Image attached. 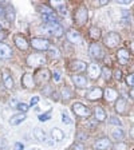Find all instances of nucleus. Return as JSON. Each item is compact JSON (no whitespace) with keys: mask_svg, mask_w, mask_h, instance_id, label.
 I'll return each mask as SVG.
<instances>
[{"mask_svg":"<svg viewBox=\"0 0 134 150\" xmlns=\"http://www.w3.org/2000/svg\"><path fill=\"white\" fill-rule=\"evenodd\" d=\"M27 64L31 67H38V66L46 64V58L42 54H32L27 58Z\"/></svg>","mask_w":134,"mask_h":150,"instance_id":"f257e3e1","label":"nucleus"},{"mask_svg":"<svg viewBox=\"0 0 134 150\" xmlns=\"http://www.w3.org/2000/svg\"><path fill=\"white\" fill-rule=\"evenodd\" d=\"M31 46L34 47V48H36V50L44 51V50H48L51 47V44L47 39H43V38H32Z\"/></svg>","mask_w":134,"mask_h":150,"instance_id":"f03ea898","label":"nucleus"},{"mask_svg":"<svg viewBox=\"0 0 134 150\" xmlns=\"http://www.w3.org/2000/svg\"><path fill=\"white\" fill-rule=\"evenodd\" d=\"M121 43V38L117 32H110L107 34V36L105 38V46L109 47V48H114L117 47L118 44Z\"/></svg>","mask_w":134,"mask_h":150,"instance_id":"7ed1b4c3","label":"nucleus"},{"mask_svg":"<svg viewBox=\"0 0 134 150\" xmlns=\"http://www.w3.org/2000/svg\"><path fill=\"white\" fill-rule=\"evenodd\" d=\"M72 111H74L75 115H78V117H89L91 114L90 109L79 102H75L74 105H72Z\"/></svg>","mask_w":134,"mask_h":150,"instance_id":"20e7f679","label":"nucleus"},{"mask_svg":"<svg viewBox=\"0 0 134 150\" xmlns=\"http://www.w3.org/2000/svg\"><path fill=\"white\" fill-rule=\"evenodd\" d=\"M47 31L50 32V34H52V35H55V36H62L63 35V27L59 24V23H48L47 24V28H46Z\"/></svg>","mask_w":134,"mask_h":150,"instance_id":"39448f33","label":"nucleus"},{"mask_svg":"<svg viewBox=\"0 0 134 150\" xmlns=\"http://www.w3.org/2000/svg\"><path fill=\"white\" fill-rule=\"evenodd\" d=\"M75 19H77V22H78L79 24H84L89 19L87 8H86V7H81V8L77 11V13H75Z\"/></svg>","mask_w":134,"mask_h":150,"instance_id":"423d86ee","label":"nucleus"},{"mask_svg":"<svg viewBox=\"0 0 134 150\" xmlns=\"http://www.w3.org/2000/svg\"><path fill=\"white\" fill-rule=\"evenodd\" d=\"M48 79H50V71L46 69L38 71L36 75H35V83H38V84L44 83V82H47Z\"/></svg>","mask_w":134,"mask_h":150,"instance_id":"0eeeda50","label":"nucleus"},{"mask_svg":"<svg viewBox=\"0 0 134 150\" xmlns=\"http://www.w3.org/2000/svg\"><path fill=\"white\" fill-rule=\"evenodd\" d=\"M89 54H90L93 58H95V59H101L103 52H102V48H101V46L98 43H91L90 48H89Z\"/></svg>","mask_w":134,"mask_h":150,"instance_id":"6e6552de","label":"nucleus"},{"mask_svg":"<svg viewBox=\"0 0 134 150\" xmlns=\"http://www.w3.org/2000/svg\"><path fill=\"white\" fill-rule=\"evenodd\" d=\"M22 86L24 88H32L35 86V78L32 76V74H24L22 76Z\"/></svg>","mask_w":134,"mask_h":150,"instance_id":"1a4fd4ad","label":"nucleus"},{"mask_svg":"<svg viewBox=\"0 0 134 150\" xmlns=\"http://www.w3.org/2000/svg\"><path fill=\"white\" fill-rule=\"evenodd\" d=\"M87 72L89 75H90V78L91 79H98L99 78V75H101V69H99V66L95 64V63H91V64L87 66Z\"/></svg>","mask_w":134,"mask_h":150,"instance_id":"9d476101","label":"nucleus"},{"mask_svg":"<svg viewBox=\"0 0 134 150\" xmlns=\"http://www.w3.org/2000/svg\"><path fill=\"white\" fill-rule=\"evenodd\" d=\"M67 39H69L71 43H75V44H81L82 43V38L79 35L78 31H75V30H70L67 32Z\"/></svg>","mask_w":134,"mask_h":150,"instance_id":"9b49d317","label":"nucleus"},{"mask_svg":"<svg viewBox=\"0 0 134 150\" xmlns=\"http://www.w3.org/2000/svg\"><path fill=\"white\" fill-rule=\"evenodd\" d=\"M111 147V144H110V141L107 138H102V139L97 141L95 145H94V149L95 150H107Z\"/></svg>","mask_w":134,"mask_h":150,"instance_id":"f8f14e48","label":"nucleus"},{"mask_svg":"<svg viewBox=\"0 0 134 150\" xmlns=\"http://www.w3.org/2000/svg\"><path fill=\"white\" fill-rule=\"evenodd\" d=\"M72 82L75 83V86L79 88H83L87 86V79L83 75H72Z\"/></svg>","mask_w":134,"mask_h":150,"instance_id":"ddd939ff","label":"nucleus"},{"mask_svg":"<svg viewBox=\"0 0 134 150\" xmlns=\"http://www.w3.org/2000/svg\"><path fill=\"white\" fill-rule=\"evenodd\" d=\"M86 97H87V99H90V100H97V99H99L101 97H103V91H102V88L95 87L91 91H89Z\"/></svg>","mask_w":134,"mask_h":150,"instance_id":"4468645a","label":"nucleus"},{"mask_svg":"<svg viewBox=\"0 0 134 150\" xmlns=\"http://www.w3.org/2000/svg\"><path fill=\"white\" fill-rule=\"evenodd\" d=\"M1 74H3V83H4V86H6L7 88H12L13 87V79H12V76H11V74H9V71L4 69Z\"/></svg>","mask_w":134,"mask_h":150,"instance_id":"2eb2a0df","label":"nucleus"},{"mask_svg":"<svg viewBox=\"0 0 134 150\" xmlns=\"http://www.w3.org/2000/svg\"><path fill=\"white\" fill-rule=\"evenodd\" d=\"M12 55V50L7 44L0 43V59H8Z\"/></svg>","mask_w":134,"mask_h":150,"instance_id":"dca6fc26","label":"nucleus"},{"mask_svg":"<svg viewBox=\"0 0 134 150\" xmlns=\"http://www.w3.org/2000/svg\"><path fill=\"white\" fill-rule=\"evenodd\" d=\"M13 40H15V43H16V46L20 48V50H27L28 48V43H27V40H26V38L24 36H22V35H15V38H13Z\"/></svg>","mask_w":134,"mask_h":150,"instance_id":"f3484780","label":"nucleus"},{"mask_svg":"<svg viewBox=\"0 0 134 150\" xmlns=\"http://www.w3.org/2000/svg\"><path fill=\"white\" fill-rule=\"evenodd\" d=\"M70 69L72 71H77V72H81L83 70H86V63L82 62V60H72L71 64H70Z\"/></svg>","mask_w":134,"mask_h":150,"instance_id":"a211bd4d","label":"nucleus"},{"mask_svg":"<svg viewBox=\"0 0 134 150\" xmlns=\"http://www.w3.org/2000/svg\"><path fill=\"white\" fill-rule=\"evenodd\" d=\"M34 137L36 138L38 141H40V142H46L47 141V134H46V131H44L43 129L35 127L34 129Z\"/></svg>","mask_w":134,"mask_h":150,"instance_id":"6ab92c4d","label":"nucleus"},{"mask_svg":"<svg viewBox=\"0 0 134 150\" xmlns=\"http://www.w3.org/2000/svg\"><path fill=\"white\" fill-rule=\"evenodd\" d=\"M129 58H130L129 51L126 50V48H119V50H118V59H119V62H121L122 64H125V63L129 60Z\"/></svg>","mask_w":134,"mask_h":150,"instance_id":"aec40b11","label":"nucleus"},{"mask_svg":"<svg viewBox=\"0 0 134 150\" xmlns=\"http://www.w3.org/2000/svg\"><path fill=\"white\" fill-rule=\"evenodd\" d=\"M103 94H105V98H106L107 102H113V100H116L118 98V93L116 90H113V88H106Z\"/></svg>","mask_w":134,"mask_h":150,"instance_id":"412c9836","label":"nucleus"},{"mask_svg":"<svg viewBox=\"0 0 134 150\" xmlns=\"http://www.w3.org/2000/svg\"><path fill=\"white\" fill-rule=\"evenodd\" d=\"M24 121H26L24 114H16V115H13V117L9 118V123H11L12 126H18V125H20V123L24 122Z\"/></svg>","mask_w":134,"mask_h":150,"instance_id":"4be33fe9","label":"nucleus"},{"mask_svg":"<svg viewBox=\"0 0 134 150\" xmlns=\"http://www.w3.org/2000/svg\"><path fill=\"white\" fill-rule=\"evenodd\" d=\"M116 110L118 114H123L126 111V100L123 98H118L116 103Z\"/></svg>","mask_w":134,"mask_h":150,"instance_id":"5701e85b","label":"nucleus"},{"mask_svg":"<svg viewBox=\"0 0 134 150\" xmlns=\"http://www.w3.org/2000/svg\"><path fill=\"white\" fill-rule=\"evenodd\" d=\"M94 115H95L97 122H103L105 119H106V112L103 111L101 107H95V110H94Z\"/></svg>","mask_w":134,"mask_h":150,"instance_id":"b1692460","label":"nucleus"},{"mask_svg":"<svg viewBox=\"0 0 134 150\" xmlns=\"http://www.w3.org/2000/svg\"><path fill=\"white\" fill-rule=\"evenodd\" d=\"M51 134H52V139H55L56 142H59V141H62L63 138H65L63 131L60 130V129H58V127H54L52 130H51Z\"/></svg>","mask_w":134,"mask_h":150,"instance_id":"393cba45","label":"nucleus"},{"mask_svg":"<svg viewBox=\"0 0 134 150\" xmlns=\"http://www.w3.org/2000/svg\"><path fill=\"white\" fill-rule=\"evenodd\" d=\"M111 137L113 139H117L118 142H121L122 139H123V137H125V133H123V130L122 129H114V130L111 131Z\"/></svg>","mask_w":134,"mask_h":150,"instance_id":"a878e982","label":"nucleus"},{"mask_svg":"<svg viewBox=\"0 0 134 150\" xmlns=\"http://www.w3.org/2000/svg\"><path fill=\"white\" fill-rule=\"evenodd\" d=\"M90 36H91L93 40H98V39L101 38V30L99 28H97V27L90 28Z\"/></svg>","mask_w":134,"mask_h":150,"instance_id":"bb28decb","label":"nucleus"},{"mask_svg":"<svg viewBox=\"0 0 134 150\" xmlns=\"http://www.w3.org/2000/svg\"><path fill=\"white\" fill-rule=\"evenodd\" d=\"M101 74L103 75V79H106V81H109V79L113 76V72L109 67H103V69L101 70Z\"/></svg>","mask_w":134,"mask_h":150,"instance_id":"cd10ccee","label":"nucleus"},{"mask_svg":"<svg viewBox=\"0 0 134 150\" xmlns=\"http://www.w3.org/2000/svg\"><path fill=\"white\" fill-rule=\"evenodd\" d=\"M48 52H50V56L52 58V59H58V58L60 56L59 50H58L56 47H52V46H51L50 48H48Z\"/></svg>","mask_w":134,"mask_h":150,"instance_id":"c85d7f7f","label":"nucleus"},{"mask_svg":"<svg viewBox=\"0 0 134 150\" xmlns=\"http://www.w3.org/2000/svg\"><path fill=\"white\" fill-rule=\"evenodd\" d=\"M113 150H128V145L125 142H117L114 146H113Z\"/></svg>","mask_w":134,"mask_h":150,"instance_id":"c756f323","label":"nucleus"},{"mask_svg":"<svg viewBox=\"0 0 134 150\" xmlns=\"http://www.w3.org/2000/svg\"><path fill=\"white\" fill-rule=\"evenodd\" d=\"M62 122L65 123V125H70V123H71V119H70L69 114H67L66 111L62 112Z\"/></svg>","mask_w":134,"mask_h":150,"instance_id":"7c9ffc66","label":"nucleus"},{"mask_svg":"<svg viewBox=\"0 0 134 150\" xmlns=\"http://www.w3.org/2000/svg\"><path fill=\"white\" fill-rule=\"evenodd\" d=\"M126 83H128V86L134 87V74H130L126 76Z\"/></svg>","mask_w":134,"mask_h":150,"instance_id":"2f4dec72","label":"nucleus"},{"mask_svg":"<svg viewBox=\"0 0 134 150\" xmlns=\"http://www.w3.org/2000/svg\"><path fill=\"white\" fill-rule=\"evenodd\" d=\"M50 118H51L50 112H46V114H40V115H39V121L40 122H46V121H48Z\"/></svg>","mask_w":134,"mask_h":150,"instance_id":"473e14b6","label":"nucleus"},{"mask_svg":"<svg viewBox=\"0 0 134 150\" xmlns=\"http://www.w3.org/2000/svg\"><path fill=\"white\" fill-rule=\"evenodd\" d=\"M97 125V119L94 118V119H89L87 122H86V127H90V129H94V126Z\"/></svg>","mask_w":134,"mask_h":150,"instance_id":"72a5a7b5","label":"nucleus"},{"mask_svg":"<svg viewBox=\"0 0 134 150\" xmlns=\"http://www.w3.org/2000/svg\"><path fill=\"white\" fill-rule=\"evenodd\" d=\"M16 107H18L20 111H23V112L28 111V105H26V103H18V105H16Z\"/></svg>","mask_w":134,"mask_h":150,"instance_id":"f704fd0d","label":"nucleus"},{"mask_svg":"<svg viewBox=\"0 0 134 150\" xmlns=\"http://www.w3.org/2000/svg\"><path fill=\"white\" fill-rule=\"evenodd\" d=\"M40 9H42V12H43L44 15H52V9L48 8V7L43 6V7H40Z\"/></svg>","mask_w":134,"mask_h":150,"instance_id":"c9c22d12","label":"nucleus"},{"mask_svg":"<svg viewBox=\"0 0 134 150\" xmlns=\"http://www.w3.org/2000/svg\"><path fill=\"white\" fill-rule=\"evenodd\" d=\"M110 123H113V125H117V126H121V121H119V118H117V117H110Z\"/></svg>","mask_w":134,"mask_h":150,"instance_id":"e433bc0d","label":"nucleus"},{"mask_svg":"<svg viewBox=\"0 0 134 150\" xmlns=\"http://www.w3.org/2000/svg\"><path fill=\"white\" fill-rule=\"evenodd\" d=\"M62 95L65 99H69V98H71V93L69 91V88H65V90L62 91Z\"/></svg>","mask_w":134,"mask_h":150,"instance_id":"4c0bfd02","label":"nucleus"},{"mask_svg":"<svg viewBox=\"0 0 134 150\" xmlns=\"http://www.w3.org/2000/svg\"><path fill=\"white\" fill-rule=\"evenodd\" d=\"M50 4H51L52 7H56V8H59V7L65 6V1H54V0H52Z\"/></svg>","mask_w":134,"mask_h":150,"instance_id":"58836bf2","label":"nucleus"},{"mask_svg":"<svg viewBox=\"0 0 134 150\" xmlns=\"http://www.w3.org/2000/svg\"><path fill=\"white\" fill-rule=\"evenodd\" d=\"M114 78H116L117 81H121V79H122V72H121V70H116V71H114Z\"/></svg>","mask_w":134,"mask_h":150,"instance_id":"ea45409f","label":"nucleus"},{"mask_svg":"<svg viewBox=\"0 0 134 150\" xmlns=\"http://www.w3.org/2000/svg\"><path fill=\"white\" fill-rule=\"evenodd\" d=\"M58 11H59V13H60L62 16H66V15H67V9H66V6L59 7V8H58Z\"/></svg>","mask_w":134,"mask_h":150,"instance_id":"a19ab883","label":"nucleus"},{"mask_svg":"<svg viewBox=\"0 0 134 150\" xmlns=\"http://www.w3.org/2000/svg\"><path fill=\"white\" fill-rule=\"evenodd\" d=\"M77 138H78L79 141H84L86 138H87V135L83 134V133H78V134H77Z\"/></svg>","mask_w":134,"mask_h":150,"instance_id":"79ce46f5","label":"nucleus"},{"mask_svg":"<svg viewBox=\"0 0 134 150\" xmlns=\"http://www.w3.org/2000/svg\"><path fill=\"white\" fill-rule=\"evenodd\" d=\"M74 150H84L83 144H75L74 145Z\"/></svg>","mask_w":134,"mask_h":150,"instance_id":"37998d69","label":"nucleus"},{"mask_svg":"<svg viewBox=\"0 0 134 150\" xmlns=\"http://www.w3.org/2000/svg\"><path fill=\"white\" fill-rule=\"evenodd\" d=\"M24 149V146H23V144H20V142H18V144H15V147H13V150H23Z\"/></svg>","mask_w":134,"mask_h":150,"instance_id":"c03bdc74","label":"nucleus"},{"mask_svg":"<svg viewBox=\"0 0 134 150\" xmlns=\"http://www.w3.org/2000/svg\"><path fill=\"white\" fill-rule=\"evenodd\" d=\"M38 102H39V97H34V98H31V102H30V105H31V106H34V105H36Z\"/></svg>","mask_w":134,"mask_h":150,"instance_id":"a18cd8bd","label":"nucleus"},{"mask_svg":"<svg viewBox=\"0 0 134 150\" xmlns=\"http://www.w3.org/2000/svg\"><path fill=\"white\" fill-rule=\"evenodd\" d=\"M118 4H131V0H117Z\"/></svg>","mask_w":134,"mask_h":150,"instance_id":"49530a36","label":"nucleus"},{"mask_svg":"<svg viewBox=\"0 0 134 150\" xmlns=\"http://www.w3.org/2000/svg\"><path fill=\"white\" fill-rule=\"evenodd\" d=\"M54 79H55L56 82H58V81H60V75H59V72H58V71H55V72H54Z\"/></svg>","mask_w":134,"mask_h":150,"instance_id":"de8ad7c7","label":"nucleus"},{"mask_svg":"<svg viewBox=\"0 0 134 150\" xmlns=\"http://www.w3.org/2000/svg\"><path fill=\"white\" fill-rule=\"evenodd\" d=\"M129 95H130V98H133V99H134V87L130 88V91H129Z\"/></svg>","mask_w":134,"mask_h":150,"instance_id":"09e8293b","label":"nucleus"},{"mask_svg":"<svg viewBox=\"0 0 134 150\" xmlns=\"http://www.w3.org/2000/svg\"><path fill=\"white\" fill-rule=\"evenodd\" d=\"M105 4H109V0H103V1H99L98 6H105Z\"/></svg>","mask_w":134,"mask_h":150,"instance_id":"8fccbe9b","label":"nucleus"},{"mask_svg":"<svg viewBox=\"0 0 134 150\" xmlns=\"http://www.w3.org/2000/svg\"><path fill=\"white\" fill-rule=\"evenodd\" d=\"M4 12H6V11H4V7L1 6V4H0V16L4 15Z\"/></svg>","mask_w":134,"mask_h":150,"instance_id":"3c124183","label":"nucleus"},{"mask_svg":"<svg viewBox=\"0 0 134 150\" xmlns=\"http://www.w3.org/2000/svg\"><path fill=\"white\" fill-rule=\"evenodd\" d=\"M4 38H6V32H3V31H0V40H3Z\"/></svg>","mask_w":134,"mask_h":150,"instance_id":"603ef678","label":"nucleus"},{"mask_svg":"<svg viewBox=\"0 0 134 150\" xmlns=\"http://www.w3.org/2000/svg\"><path fill=\"white\" fill-rule=\"evenodd\" d=\"M130 48H131V51L134 52V42H131V43H130Z\"/></svg>","mask_w":134,"mask_h":150,"instance_id":"864d4df0","label":"nucleus"},{"mask_svg":"<svg viewBox=\"0 0 134 150\" xmlns=\"http://www.w3.org/2000/svg\"><path fill=\"white\" fill-rule=\"evenodd\" d=\"M130 134H131V137H133V138H134V127H133V129H131V131H130Z\"/></svg>","mask_w":134,"mask_h":150,"instance_id":"5fc2aeb1","label":"nucleus"},{"mask_svg":"<svg viewBox=\"0 0 134 150\" xmlns=\"http://www.w3.org/2000/svg\"><path fill=\"white\" fill-rule=\"evenodd\" d=\"M0 31H3V24L0 23Z\"/></svg>","mask_w":134,"mask_h":150,"instance_id":"6e6d98bb","label":"nucleus"},{"mask_svg":"<svg viewBox=\"0 0 134 150\" xmlns=\"http://www.w3.org/2000/svg\"><path fill=\"white\" fill-rule=\"evenodd\" d=\"M32 150H40V149H38V147H35V149H32Z\"/></svg>","mask_w":134,"mask_h":150,"instance_id":"4d7b16f0","label":"nucleus"},{"mask_svg":"<svg viewBox=\"0 0 134 150\" xmlns=\"http://www.w3.org/2000/svg\"><path fill=\"white\" fill-rule=\"evenodd\" d=\"M31 150H32V149H31Z\"/></svg>","mask_w":134,"mask_h":150,"instance_id":"13d9d810","label":"nucleus"}]
</instances>
